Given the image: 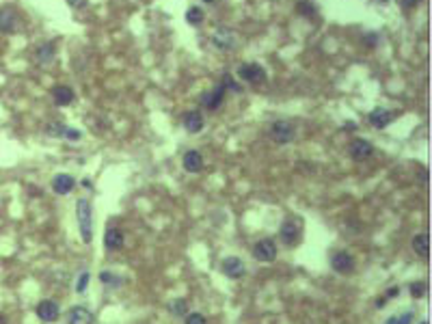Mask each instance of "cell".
<instances>
[{
    "instance_id": "obj_1",
    "label": "cell",
    "mask_w": 432,
    "mask_h": 324,
    "mask_svg": "<svg viewBox=\"0 0 432 324\" xmlns=\"http://www.w3.org/2000/svg\"><path fill=\"white\" fill-rule=\"evenodd\" d=\"M76 219H78L82 240L91 242L93 240V208L89 203V199H78V203H76Z\"/></svg>"
},
{
    "instance_id": "obj_2",
    "label": "cell",
    "mask_w": 432,
    "mask_h": 324,
    "mask_svg": "<svg viewBox=\"0 0 432 324\" xmlns=\"http://www.w3.org/2000/svg\"><path fill=\"white\" fill-rule=\"evenodd\" d=\"M279 238L286 246H296L300 242V238H303V225H300V221L298 219L283 221L279 229Z\"/></svg>"
},
{
    "instance_id": "obj_3",
    "label": "cell",
    "mask_w": 432,
    "mask_h": 324,
    "mask_svg": "<svg viewBox=\"0 0 432 324\" xmlns=\"http://www.w3.org/2000/svg\"><path fill=\"white\" fill-rule=\"evenodd\" d=\"M294 137H296V130L289 121H275L270 126V139L275 140V143L279 145H286V143H292Z\"/></svg>"
},
{
    "instance_id": "obj_4",
    "label": "cell",
    "mask_w": 432,
    "mask_h": 324,
    "mask_svg": "<svg viewBox=\"0 0 432 324\" xmlns=\"http://www.w3.org/2000/svg\"><path fill=\"white\" fill-rule=\"evenodd\" d=\"M238 76H240V80L248 82V85H262L266 80V69L257 63H244V65H240Z\"/></svg>"
},
{
    "instance_id": "obj_5",
    "label": "cell",
    "mask_w": 432,
    "mask_h": 324,
    "mask_svg": "<svg viewBox=\"0 0 432 324\" xmlns=\"http://www.w3.org/2000/svg\"><path fill=\"white\" fill-rule=\"evenodd\" d=\"M253 255L259 262H275L277 259V244L270 238H262L253 244Z\"/></svg>"
},
{
    "instance_id": "obj_6",
    "label": "cell",
    "mask_w": 432,
    "mask_h": 324,
    "mask_svg": "<svg viewBox=\"0 0 432 324\" xmlns=\"http://www.w3.org/2000/svg\"><path fill=\"white\" fill-rule=\"evenodd\" d=\"M212 46H214L216 50H223V52H229L236 48V35L229 31V28H218V31L212 33Z\"/></svg>"
},
{
    "instance_id": "obj_7",
    "label": "cell",
    "mask_w": 432,
    "mask_h": 324,
    "mask_svg": "<svg viewBox=\"0 0 432 324\" xmlns=\"http://www.w3.org/2000/svg\"><path fill=\"white\" fill-rule=\"evenodd\" d=\"M221 270L229 277V279H240V277H244L246 266H244V262H242L240 257H234V255H232V257H225V259H223Z\"/></svg>"
},
{
    "instance_id": "obj_8",
    "label": "cell",
    "mask_w": 432,
    "mask_h": 324,
    "mask_svg": "<svg viewBox=\"0 0 432 324\" xmlns=\"http://www.w3.org/2000/svg\"><path fill=\"white\" fill-rule=\"evenodd\" d=\"M331 266H333V270L339 275H350L354 270V257L346 251H339L333 255V259H331Z\"/></svg>"
},
{
    "instance_id": "obj_9",
    "label": "cell",
    "mask_w": 432,
    "mask_h": 324,
    "mask_svg": "<svg viewBox=\"0 0 432 324\" xmlns=\"http://www.w3.org/2000/svg\"><path fill=\"white\" fill-rule=\"evenodd\" d=\"M372 154H374V147H372L370 140H365V139H354L352 143H350V158H352V160L363 162V160H368Z\"/></svg>"
},
{
    "instance_id": "obj_10",
    "label": "cell",
    "mask_w": 432,
    "mask_h": 324,
    "mask_svg": "<svg viewBox=\"0 0 432 324\" xmlns=\"http://www.w3.org/2000/svg\"><path fill=\"white\" fill-rule=\"evenodd\" d=\"M58 314H61V309H58V305L54 300H41L37 305V316L41 322H56L58 320Z\"/></svg>"
},
{
    "instance_id": "obj_11",
    "label": "cell",
    "mask_w": 432,
    "mask_h": 324,
    "mask_svg": "<svg viewBox=\"0 0 432 324\" xmlns=\"http://www.w3.org/2000/svg\"><path fill=\"white\" fill-rule=\"evenodd\" d=\"M74 186H76V180L67 173H58L56 178L52 180V190L56 194H69L74 190Z\"/></svg>"
},
{
    "instance_id": "obj_12",
    "label": "cell",
    "mask_w": 432,
    "mask_h": 324,
    "mask_svg": "<svg viewBox=\"0 0 432 324\" xmlns=\"http://www.w3.org/2000/svg\"><path fill=\"white\" fill-rule=\"evenodd\" d=\"M17 24V13L13 7L0 9V33H13Z\"/></svg>"
},
{
    "instance_id": "obj_13",
    "label": "cell",
    "mask_w": 432,
    "mask_h": 324,
    "mask_svg": "<svg viewBox=\"0 0 432 324\" xmlns=\"http://www.w3.org/2000/svg\"><path fill=\"white\" fill-rule=\"evenodd\" d=\"M67 324H93V314L87 307H72L67 314Z\"/></svg>"
},
{
    "instance_id": "obj_14",
    "label": "cell",
    "mask_w": 432,
    "mask_h": 324,
    "mask_svg": "<svg viewBox=\"0 0 432 324\" xmlns=\"http://www.w3.org/2000/svg\"><path fill=\"white\" fill-rule=\"evenodd\" d=\"M104 246L108 251H119L123 246V233L117 227H108L104 233Z\"/></svg>"
},
{
    "instance_id": "obj_15",
    "label": "cell",
    "mask_w": 432,
    "mask_h": 324,
    "mask_svg": "<svg viewBox=\"0 0 432 324\" xmlns=\"http://www.w3.org/2000/svg\"><path fill=\"white\" fill-rule=\"evenodd\" d=\"M223 99H225V89L221 85L216 87V89H212V91H208V93H203V106L205 108H210V110H216L218 106L223 104Z\"/></svg>"
},
{
    "instance_id": "obj_16",
    "label": "cell",
    "mask_w": 432,
    "mask_h": 324,
    "mask_svg": "<svg viewBox=\"0 0 432 324\" xmlns=\"http://www.w3.org/2000/svg\"><path fill=\"white\" fill-rule=\"evenodd\" d=\"M184 128H186V132H191V134H197L203 130V117H201L199 110H188L184 115Z\"/></svg>"
},
{
    "instance_id": "obj_17",
    "label": "cell",
    "mask_w": 432,
    "mask_h": 324,
    "mask_svg": "<svg viewBox=\"0 0 432 324\" xmlns=\"http://www.w3.org/2000/svg\"><path fill=\"white\" fill-rule=\"evenodd\" d=\"M182 162H184V169L188 171V173H199V171L203 169V156H201L199 151H194V149L186 151Z\"/></svg>"
},
{
    "instance_id": "obj_18",
    "label": "cell",
    "mask_w": 432,
    "mask_h": 324,
    "mask_svg": "<svg viewBox=\"0 0 432 324\" xmlns=\"http://www.w3.org/2000/svg\"><path fill=\"white\" fill-rule=\"evenodd\" d=\"M391 121H393V113H389V110H384V108H374L370 115V123L378 130L387 128Z\"/></svg>"
},
{
    "instance_id": "obj_19",
    "label": "cell",
    "mask_w": 432,
    "mask_h": 324,
    "mask_svg": "<svg viewBox=\"0 0 432 324\" xmlns=\"http://www.w3.org/2000/svg\"><path fill=\"white\" fill-rule=\"evenodd\" d=\"M54 56H56V48H54V44H52V41H48V44H44V46H39V48H37V54H35V58H37L39 65L52 63V61H54Z\"/></svg>"
},
{
    "instance_id": "obj_20",
    "label": "cell",
    "mask_w": 432,
    "mask_h": 324,
    "mask_svg": "<svg viewBox=\"0 0 432 324\" xmlns=\"http://www.w3.org/2000/svg\"><path fill=\"white\" fill-rule=\"evenodd\" d=\"M413 251L419 257H428L430 255V235L428 233H419L413 238Z\"/></svg>"
},
{
    "instance_id": "obj_21",
    "label": "cell",
    "mask_w": 432,
    "mask_h": 324,
    "mask_svg": "<svg viewBox=\"0 0 432 324\" xmlns=\"http://www.w3.org/2000/svg\"><path fill=\"white\" fill-rule=\"evenodd\" d=\"M52 95H54V102L58 104V106H67V104H72L74 102V91L69 89V87H54L52 89Z\"/></svg>"
},
{
    "instance_id": "obj_22",
    "label": "cell",
    "mask_w": 432,
    "mask_h": 324,
    "mask_svg": "<svg viewBox=\"0 0 432 324\" xmlns=\"http://www.w3.org/2000/svg\"><path fill=\"white\" fill-rule=\"evenodd\" d=\"M171 314L173 316H177V318H184L186 314H188V300L186 298H175V300H171Z\"/></svg>"
},
{
    "instance_id": "obj_23",
    "label": "cell",
    "mask_w": 432,
    "mask_h": 324,
    "mask_svg": "<svg viewBox=\"0 0 432 324\" xmlns=\"http://www.w3.org/2000/svg\"><path fill=\"white\" fill-rule=\"evenodd\" d=\"M203 17H205V13H203V9L201 7H191L188 9V13H186L188 24H192V26H199L201 22H203Z\"/></svg>"
},
{
    "instance_id": "obj_24",
    "label": "cell",
    "mask_w": 432,
    "mask_h": 324,
    "mask_svg": "<svg viewBox=\"0 0 432 324\" xmlns=\"http://www.w3.org/2000/svg\"><path fill=\"white\" fill-rule=\"evenodd\" d=\"M221 87L225 91H234V93H242V85H238L236 82V78L232 74H223V82H221Z\"/></svg>"
},
{
    "instance_id": "obj_25",
    "label": "cell",
    "mask_w": 432,
    "mask_h": 324,
    "mask_svg": "<svg viewBox=\"0 0 432 324\" xmlns=\"http://www.w3.org/2000/svg\"><path fill=\"white\" fill-rule=\"evenodd\" d=\"M296 11L300 15H305V17H313L316 15V4L311 2V0H298L296 2Z\"/></svg>"
},
{
    "instance_id": "obj_26",
    "label": "cell",
    "mask_w": 432,
    "mask_h": 324,
    "mask_svg": "<svg viewBox=\"0 0 432 324\" xmlns=\"http://www.w3.org/2000/svg\"><path fill=\"white\" fill-rule=\"evenodd\" d=\"M65 130H67V126H63V123H48V128H46V134H48V137L61 139V137H65Z\"/></svg>"
},
{
    "instance_id": "obj_27",
    "label": "cell",
    "mask_w": 432,
    "mask_h": 324,
    "mask_svg": "<svg viewBox=\"0 0 432 324\" xmlns=\"http://www.w3.org/2000/svg\"><path fill=\"white\" fill-rule=\"evenodd\" d=\"M426 294V283L422 281H415V283H411V296L413 298H422Z\"/></svg>"
},
{
    "instance_id": "obj_28",
    "label": "cell",
    "mask_w": 432,
    "mask_h": 324,
    "mask_svg": "<svg viewBox=\"0 0 432 324\" xmlns=\"http://www.w3.org/2000/svg\"><path fill=\"white\" fill-rule=\"evenodd\" d=\"M186 324H208V318L203 314H186Z\"/></svg>"
},
{
    "instance_id": "obj_29",
    "label": "cell",
    "mask_w": 432,
    "mask_h": 324,
    "mask_svg": "<svg viewBox=\"0 0 432 324\" xmlns=\"http://www.w3.org/2000/svg\"><path fill=\"white\" fill-rule=\"evenodd\" d=\"M89 279H91V275H89V273H82L80 279H78V283H76V292H78V294L85 292L87 285H89Z\"/></svg>"
},
{
    "instance_id": "obj_30",
    "label": "cell",
    "mask_w": 432,
    "mask_h": 324,
    "mask_svg": "<svg viewBox=\"0 0 432 324\" xmlns=\"http://www.w3.org/2000/svg\"><path fill=\"white\" fill-rule=\"evenodd\" d=\"M99 279H102L106 285H115V287L119 285V283H117V281H119V277H115V275H110V273H102V275H99Z\"/></svg>"
},
{
    "instance_id": "obj_31",
    "label": "cell",
    "mask_w": 432,
    "mask_h": 324,
    "mask_svg": "<svg viewBox=\"0 0 432 324\" xmlns=\"http://www.w3.org/2000/svg\"><path fill=\"white\" fill-rule=\"evenodd\" d=\"M413 322V311H406L398 318H393V324H411Z\"/></svg>"
},
{
    "instance_id": "obj_32",
    "label": "cell",
    "mask_w": 432,
    "mask_h": 324,
    "mask_svg": "<svg viewBox=\"0 0 432 324\" xmlns=\"http://www.w3.org/2000/svg\"><path fill=\"white\" fill-rule=\"evenodd\" d=\"M65 137H67L69 140H78V139H80V132H78V130L67 128V130H65Z\"/></svg>"
},
{
    "instance_id": "obj_33",
    "label": "cell",
    "mask_w": 432,
    "mask_h": 324,
    "mask_svg": "<svg viewBox=\"0 0 432 324\" xmlns=\"http://www.w3.org/2000/svg\"><path fill=\"white\" fill-rule=\"evenodd\" d=\"M376 41H378V35H376V33H370V35H365V44H368L370 48H374V46H376Z\"/></svg>"
},
{
    "instance_id": "obj_34",
    "label": "cell",
    "mask_w": 432,
    "mask_h": 324,
    "mask_svg": "<svg viewBox=\"0 0 432 324\" xmlns=\"http://www.w3.org/2000/svg\"><path fill=\"white\" fill-rule=\"evenodd\" d=\"M417 2L419 0H400L402 9H413V7H417Z\"/></svg>"
},
{
    "instance_id": "obj_35",
    "label": "cell",
    "mask_w": 432,
    "mask_h": 324,
    "mask_svg": "<svg viewBox=\"0 0 432 324\" xmlns=\"http://www.w3.org/2000/svg\"><path fill=\"white\" fill-rule=\"evenodd\" d=\"M67 2L72 4L74 9H80V7H85V4H87V0H67Z\"/></svg>"
},
{
    "instance_id": "obj_36",
    "label": "cell",
    "mask_w": 432,
    "mask_h": 324,
    "mask_svg": "<svg viewBox=\"0 0 432 324\" xmlns=\"http://www.w3.org/2000/svg\"><path fill=\"white\" fill-rule=\"evenodd\" d=\"M398 292H400V290H398V287H391V290H389V292H387V296H389V298H393V296H398Z\"/></svg>"
},
{
    "instance_id": "obj_37",
    "label": "cell",
    "mask_w": 432,
    "mask_h": 324,
    "mask_svg": "<svg viewBox=\"0 0 432 324\" xmlns=\"http://www.w3.org/2000/svg\"><path fill=\"white\" fill-rule=\"evenodd\" d=\"M354 128H357V123H352V121L346 123V130H354Z\"/></svg>"
},
{
    "instance_id": "obj_38",
    "label": "cell",
    "mask_w": 432,
    "mask_h": 324,
    "mask_svg": "<svg viewBox=\"0 0 432 324\" xmlns=\"http://www.w3.org/2000/svg\"><path fill=\"white\" fill-rule=\"evenodd\" d=\"M0 324H7V322H4V318H2V316H0Z\"/></svg>"
},
{
    "instance_id": "obj_39",
    "label": "cell",
    "mask_w": 432,
    "mask_h": 324,
    "mask_svg": "<svg viewBox=\"0 0 432 324\" xmlns=\"http://www.w3.org/2000/svg\"><path fill=\"white\" fill-rule=\"evenodd\" d=\"M203 2H212V0H203Z\"/></svg>"
},
{
    "instance_id": "obj_40",
    "label": "cell",
    "mask_w": 432,
    "mask_h": 324,
    "mask_svg": "<svg viewBox=\"0 0 432 324\" xmlns=\"http://www.w3.org/2000/svg\"><path fill=\"white\" fill-rule=\"evenodd\" d=\"M381 2H387V0H381Z\"/></svg>"
},
{
    "instance_id": "obj_41",
    "label": "cell",
    "mask_w": 432,
    "mask_h": 324,
    "mask_svg": "<svg viewBox=\"0 0 432 324\" xmlns=\"http://www.w3.org/2000/svg\"><path fill=\"white\" fill-rule=\"evenodd\" d=\"M422 324H428V322H422Z\"/></svg>"
}]
</instances>
